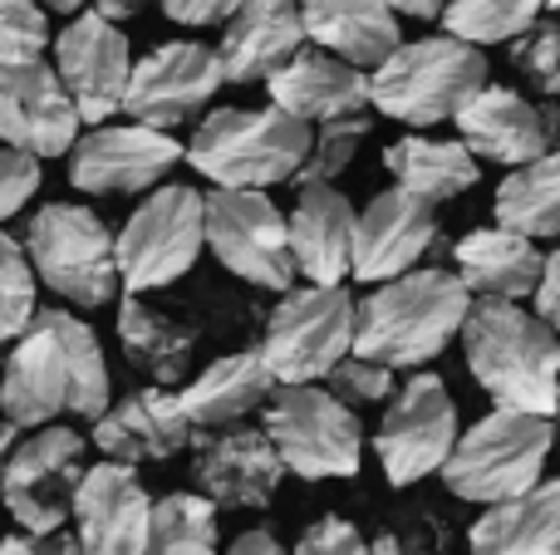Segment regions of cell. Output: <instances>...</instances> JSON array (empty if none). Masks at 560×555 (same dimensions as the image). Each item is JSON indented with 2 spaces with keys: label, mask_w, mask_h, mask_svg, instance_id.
Instances as JSON below:
<instances>
[{
  "label": "cell",
  "mask_w": 560,
  "mask_h": 555,
  "mask_svg": "<svg viewBox=\"0 0 560 555\" xmlns=\"http://www.w3.org/2000/svg\"><path fill=\"white\" fill-rule=\"evenodd\" d=\"M108 393L114 383L98 334L69 310H39L0 369V413L15 428H55L59 413L98 423L114 409Z\"/></svg>",
  "instance_id": "cell-1"
},
{
  "label": "cell",
  "mask_w": 560,
  "mask_h": 555,
  "mask_svg": "<svg viewBox=\"0 0 560 555\" xmlns=\"http://www.w3.org/2000/svg\"><path fill=\"white\" fill-rule=\"evenodd\" d=\"M472 305V291L457 281V271H408L359 300L354 354L384 369H423L463 334Z\"/></svg>",
  "instance_id": "cell-2"
},
{
  "label": "cell",
  "mask_w": 560,
  "mask_h": 555,
  "mask_svg": "<svg viewBox=\"0 0 560 555\" xmlns=\"http://www.w3.org/2000/svg\"><path fill=\"white\" fill-rule=\"evenodd\" d=\"M472 379L497 409L556 418L560 413V334L512 300H477L463 324Z\"/></svg>",
  "instance_id": "cell-3"
},
{
  "label": "cell",
  "mask_w": 560,
  "mask_h": 555,
  "mask_svg": "<svg viewBox=\"0 0 560 555\" xmlns=\"http://www.w3.org/2000/svg\"><path fill=\"white\" fill-rule=\"evenodd\" d=\"M315 133L285 108H212L187 143V163L217 187L266 192L276 182H295Z\"/></svg>",
  "instance_id": "cell-4"
},
{
  "label": "cell",
  "mask_w": 560,
  "mask_h": 555,
  "mask_svg": "<svg viewBox=\"0 0 560 555\" xmlns=\"http://www.w3.org/2000/svg\"><path fill=\"white\" fill-rule=\"evenodd\" d=\"M556 448V423L536 413L492 409L457 438L453 458L443 468V482L453 497L477 507H502L541 487L546 458Z\"/></svg>",
  "instance_id": "cell-5"
},
{
  "label": "cell",
  "mask_w": 560,
  "mask_h": 555,
  "mask_svg": "<svg viewBox=\"0 0 560 555\" xmlns=\"http://www.w3.org/2000/svg\"><path fill=\"white\" fill-rule=\"evenodd\" d=\"M374 108L408 128L447 123L487 88V55L457 35H428L404 45L374 74Z\"/></svg>",
  "instance_id": "cell-6"
},
{
  "label": "cell",
  "mask_w": 560,
  "mask_h": 555,
  "mask_svg": "<svg viewBox=\"0 0 560 555\" xmlns=\"http://www.w3.org/2000/svg\"><path fill=\"white\" fill-rule=\"evenodd\" d=\"M25 251L39 285H49L59 300L79 305V310H98V305H108L124 291L118 236L108 232L94 206H74V202L39 206L25 226Z\"/></svg>",
  "instance_id": "cell-7"
},
{
  "label": "cell",
  "mask_w": 560,
  "mask_h": 555,
  "mask_svg": "<svg viewBox=\"0 0 560 555\" xmlns=\"http://www.w3.org/2000/svg\"><path fill=\"white\" fill-rule=\"evenodd\" d=\"M354 334L359 300H349L345 285H295L266 320L261 354L276 383H315L354 354Z\"/></svg>",
  "instance_id": "cell-8"
},
{
  "label": "cell",
  "mask_w": 560,
  "mask_h": 555,
  "mask_svg": "<svg viewBox=\"0 0 560 555\" xmlns=\"http://www.w3.org/2000/svg\"><path fill=\"white\" fill-rule=\"evenodd\" d=\"M261 428L276 442L280 462L305 482L354 477L364 462V423L349 403L315 383H280L266 403Z\"/></svg>",
  "instance_id": "cell-9"
},
{
  "label": "cell",
  "mask_w": 560,
  "mask_h": 555,
  "mask_svg": "<svg viewBox=\"0 0 560 555\" xmlns=\"http://www.w3.org/2000/svg\"><path fill=\"white\" fill-rule=\"evenodd\" d=\"M207 251V197L187 182H163L118 232V275L128 295L183 281Z\"/></svg>",
  "instance_id": "cell-10"
},
{
  "label": "cell",
  "mask_w": 560,
  "mask_h": 555,
  "mask_svg": "<svg viewBox=\"0 0 560 555\" xmlns=\"http://www.w3.org/2000/svg\"><path fill=\"white\" fill-rule=\"evenodd\" d=\"M89 438L74 428H39L15 448L0 482V501L30 536H55L74 517L79 487L89 477Z\"/></svg>",
  "instance_id": "cell-11"
},
{
  "label": "cell",
  "mask_w": 560,
  "mask_h": 555,
  "mask_svg": "<svg viewBox=\"0 0 560 555\" xmlns=\"http://www.w3.org/2000/svg\"><path fill=\"white\" fill-rule=\"evenodd\" d=\"M207 251L242 275L246 285L290 295L295 291V251H290V216L266 192H207Z\"/></svg>",
  "instance_id": "cell-12"
},
{
  "label": "cell",
  "mask_w": 560,
  "mask_h": 555,
  "mask_svg": "<svg viewBox=\"0 0 560 555\" xmlns=\"http://www.w3.org/2000/svg\"><path fill=\"white\" fill-rule=\"evenodd\" d=\"M457 403L438 374H413L398 383L394 403L384 409V423L374 433L378 468L394 487H413V482L433 477L447 468L457 448Z\"/></svg>",
  "instance_id": "cell-13"
},
{
  "label": "cell",
  "mask_w": 560,
  "mask_h": 555,
  "mask_svg": "<svg viewBox=\"0 0 560 555\" xmlns=\"http://www.w3.org/2000/svg\"><path fill=\"white\" fill-rule=\"evenodd\" d=\"M222 84H226V69L212 45L167 39V45L148 49L133 64V79H128V94H124V114H128V123L167 133V128L202 114Z\"/></svg>",
  "instance_id": "cell-14"
},
{
  "label": "cell",
  "mask_w": 560,
  "mask_h": 555,
  "mask_svg": "<svg viewBox=\"0 0 560 555\" xmlns=\"http://www.w3.org/2000/svg\"><path fill=\"white\" fill-rule=\"evenodd\" d=\"M183 157L187 147L173 133L143 123H104L89 128L69 153V182L89 197H138L158 192Z\"/></svg>",
  "instance_id": "cell-15"
},
{
  "label": "cell",
  "mask_w": 560,
  "mask_h": 555,
  "mask_svg": "<svg viewBox=\"0 0 560 555\" xmlns=\"http://www.w3.org/2000/svg\"><path fill=\"white\" fill-rule=\"evenodd\" d=\"M79 128L84 114L49 59L0 64V143L35 157H65L79 147Z\"/></svg>",
  "instance_id": "cell-16"
},
{
  "label": "cell",
  "mask_w": 560,
  "mask_h": 555,
  "mask_svg": "<svg viewBox=\"0 0 560 555\" xmlns=\"http://www.w3.org/2000/svg\"><path fill=\"white\" fill-rule=\"evenodd\" d=\"M138 59L128 55V35L104 20L98 10L69 15V25L55 35V69L65 88L74 94L84 123L104 128L114 114H124V94Z\"/></svg>",
  "instance_id": "cell-17"
},
{
  "label": "cell",
  "mask_w": 560,
  "mask_h": 555,
  "mask_svg": "<svg viewBox=\"0 0 560 555\" xmlns=\"http://www.w3.org/2000/svg\"><path fill=\"white\" fill-rule=\"evenodd\" d=\"M457 133L472 147V157L502 167H532L546 153H560V98L532 104L516 88L487 84L472 104L457 114Z\"/></svg>",
  "instance_id": "cell-18"
},
{
  "label": "cell",
  "mask_w": 560,
  "mask_h": 555,
  "mask_svg": "<svg viewBox=\"0 0 560 555\" xmlns=\"http://www.w3.org/2000/svg\"><path fill=\"white\" fill-rule=\"evenodd\" d=\"M276 442L266 428H217L192 438V477L202 497H212L226 511H261L271 507L285 477Z\"/></svg>",
  "instance_id": "cell-19"
},
{
  "label": "cell",
  "mask_w": 560,
  "mask_h": 555,
  "mask_svg": "<svg viewBox=\"0 0 560 555\" xmlns=\"http://www.w3.org/2000/svg\"><path fill=\"white\" fill-rule=\"evenodd\" d=\"M438 246V212L418 202L404 187H384L369 197L359 212V236H354V281L388 285L398 275L418 271L428 251Z\"/></svg>",
  "instance_id": "cell-20"
},
{
  "label": "cell",
  "mask_w": 560,
  "mask_h": 555,
  "mask_svg": "<svg viewBox=\"0 0 560 555\" xmlns=\"http://www.w3.org/2000/svg\"><path fill=\"white\" fill-rule=\"evenodd\" d=\"M153 507L143 482L128 462H98L89 468L74 501V536L84 555H143Z\"/></svg>",
  "instance_id": "cell-21"
},
{
  "label": "cell",
  "mask_w": 560,
  "mask_h": 555,
  "mask_svg": "<svg viewBox=\"0 0 560 555\" xmlns=\"http://www.w3.org/2000/svg\"><path fill=\"white\" fill-rule=\"evenodd\" d=\"M197 438L192 418L183 413V399L167 389H138L128 399H118L104 418L94 423L89 442L104 452V462H167Z\"/></svg>",
  "instance_id": "cell-22"
},
{
  "label": "cell",
  "mask_w": 560,
  "mask_h": 555,
  "mask_svg": "<svg viewBox=\"0 0 560 555\" xmlns=\"http://www.w3.org/2000/svg\"><path fill=\"white\" fill-rule=\"evenodd\" d=\"M300 0H246L222 25V69L232 84H271L280 69L305 49Z\"/></svg>",
  "instance_id": "cell-23"
},
{
  "label": "cell",
  "mask_w": 560,
  "mask_h": 555,
  "mask_svg": "<svg viewBox=\"0 0 560 555\" xmlns=\"http://www.w3.org/2000/svg\"><path fill=\"white\" fill-rule=\"evenodd\" d=\"M266 88H271V104L300 123H335V118L374 108V79L329 49H300Z\"/></svg>",
  "instance_id": "cell-24"
},
{
  "label": "cell",
  "mask_w": 560,
  "mask_h": 555,
  "mask_svg": "<svg viewBox=\"0 0 560 555\" xmlns=\"http://www.w3.org/2000/svg\"><path fill=\"white\" fill-rule=\"evenodd\" d=\"M359 212L339 187H300L290 206V251L305 285H345L354 275Z\"/></svg>",
  "instance_id": "cell-25"
},
{
  "label": "cell",
  "mask_w": 560,
  "mask_h": 555,
  "mask_svg": "<svg viewBox=\"0 0 560 555\" xmlns=\"http://www.w3.org/2000/svg\"><path fill=\"white\" fill-rule=\"evenodd\" d=\"M453 271L472 291V300H536L546 275V256L532 236H516L506 226H477L453 246Z\"/></svg>",
  "instance_id": "cell-26"
},
{
  "label": "cell",
  "mask_w": 560,
  "mask_h": 555,
  "mask_svg": "<svg viewBox=\"0 0 560 555\" xmlns=\"http://www.w3.org/2000/svg\"><path fill=\"white\" fill-rule=\"evenodd\" d=\"M300 15H305L310 45L329 49L364 74H374L404 49L398 10L388 0H300Z\"/></svg>",
  "instance_id": "cell-27"
},
{
  "label": "cell",
  "mask_w": 560,
  "mask_h": 555,
  "mask_svg": "<svg viewBox=\"0 0 560 555\" xmlns=\"http://www.w3.org/2000/svg\"><path fill=\"white\" fill-rule=\"evenodd\" d=\"M276 389L280 383H276L271 364H266V354L242 350V354H222L217 364H207L177 399H183V413L192 418L197 433H217V428H242V418L266 409Z\"/></svg>",
  "instance_id": "cell-28"
},
{
  "label": "cell",
  "mask_w": 560,
  "mask_h": 555,
  "mask_svg": "<svg viewBox=\"0 0 560 555\" xmlns=\"http://www.w3.org/2000/svg\"><path fill=\"white\" fill-rule=\"evenodd\" d=\"M118 344H124L133 369H143L158 389H173L187 379V364L197 354V330L163 305H148L143 295H124L118 300Z\"/></svg>",
  "instance_id": "cell-29"
},
{
  "label": "cell",
  "mask_w": 560,
  "mask_h": 555,
  "mask_svg": "<svg viewBox=\"0 0 560 555\" xmlns=\"http://www.w3.org/2000/svg\"><path fill=\"white\" fill-rule=\"evenodd\" d=\"M472 555H560V477L502 507H487L467 531Z\"/></svg>",
  "instance_id": "cell-30"
},
{
  "label": "cell",
  "mask_w": 560,
  "mask_h": 555,
  "mask_svg": "<svg viewBox=\"0 0 560 555\" xmlns=\"http://www.w3.org/2000/svg\"><path fill=\"white\" fill-rule=\"evenodd\" d=\"M384 167L394 173V187L413 192L418 202L438 206V202H453L463 197L467 187H477L482 167H477L472 147L463 138H398V143L384 147Z\"/></svg>",
  "instance_id": "cell-31"
},
{
  "label": "cell",
  "mask_w": 560,
  "mask_h": 555,
  "mask_svg": "<svg viewBox=\"0 0 560 555\" xmlns=\"http://www.w3.org/2000/svg\"><path fill=\"white\" fill-rule=\"evenodd\" d=\"M497 226L516 236L560 241V153H546L541 163L516 167L497 187Z\"/></svg>",
  "instance_id": "cell-32"
},
{
  "label": "cell",
  "mask_w": 560,
  "mask_h": 555,
  "mask_svg": "<svg viewBox=\"0 0 560 555\" xmlns=\"http://www.w3.org/2000/svg\"><path fill=\"white\" fill-rule=\"evenodd\" d=\"M143 555H217V501L202 492H173L153 507Z\"/></svg>",
  "instance_id": "cell-33"
},
{
  "label": "cell",
  "mask_w": 560,
  "mask_h": 555,
  "mask_svg": "<svg viewBox=\"0 0 560 555\" xmlns=\"http://www.w3.org/2000/svg\"><path fill=\"white\" fill-rule=\"evenodd\" d=\"M551 0H453L443 15L447 35L467 45H516L526 29L541 25V10Z\"/></svg>",
  "instance_id": "cell-34"
},
{
  "label": "cell",
  "mask_w": 560,
  "mask_h": 555,
  "mask_svg": "<svg viewBox=\"0 0 560 555\" xmlns=\"http://www.w3.org/2000/svg\"><path fill=\"white\" fill-rule=\"evenodd\" d=\"M35 265H30V251L15 241L10 232H0V344H15L30 334L39 305H35Z\"/></svg>",
  "instance_id": "cell-35"
},
{
  "label": "cell",
  "mask_w": 560,
  "mask_h": 555,
  "mask_svg": "<svg viewBox=\"0 0 560 555\" xmlns=\"http://www.w3.org/2000/svg\"><path fill=\"white\" fill-rule=\"evenodd\" d=\"M369 114H354V118H335V123H319L315 128V147H310L305 167L295 177V192L300 187H335V177L354 163V153L364 147L369 138Z\"/></svg>",
  "instance_id": "cell-36"
},
{
  "label": "cell",
  "mask_w": 560,
  "mask_h": 555,
  "mask_svg": "<svg viewBox=\"0 0 560 555\" xmlns=\"http://www.w3.org/2000/svg\"><path fill=\"white\" fill-rule=\"evenodd\" d=\"M55 45L49 35V10L39 0H0V64H25L45 59Z\"/></svg>",
  "instance_id": "cell-37"
},
{
  "label": "cell",
  "mask_w": 560,
  "mask_h": 555,
  "mask_svg": "<svg viewBox=\"0 0 560 555\" xmlns=\"http://www.w3.org/2000/svg\"><path fill=\"white\" fill-rule=\"evenodd\" d=\"M512 64L532 88H541L546 98H560V25L556 20H541L536 29H526L516 39Z\"/></svg>",
  "instance_id": "cell-38"
},
{
  "label": "cell",
  "mask_w": 560,
  "mask_h": 555,
  "mask_svg": "<svg viewBox=\"0 0 560 555\" xmlns=\"http://www.w3.org/2000/svg\"><path fill=\"white\" fill-rule=\"evenodd\" d=\"M325 389L335 393L339 403H349V409H364V403H394L398 383H394V369H384V364H374V359H359V354H349V359L325 379Z\"/></svg>",
  "instance_id": "cell-39"
},
{
  "label": "cell",
  "mask_w": 560,
  "mask_h": 555,
  "mask_svg": "<svg viewBox=\"0 0 560 555\" xmlns=\"http://www.w3.org/2000/svg\"><path fill=\"white\" fill-rule=\"evenodd\" d=\"M39 157L20 153V147H0V222L20 216L30 206V197L39 192Z\"/></svg>",
  "instance_id": "cell-40"
},
{
  "label": "cell",
  "mask_w": 560,
  "mask_h": 555,
  "mask_svg": "<svg viewBox=\"0 0 560 555\" xmlns=\"http://www.w3.org/2000/svg\"><path fill=\"white\" fill-rule=\"evenodd\" d=\"M290 555H369V541L359 536L354 521L319 517L315 527H310L305 536L295 541V551H290Z\"/></svg>",
  "instance_id": "cell-41"
},
{
  "label": "cell",
  "mask_w": 560,
  "mask_h": 555,
  "mask_svg": "<svg viewBox=\"0 0 560 555\" xmlns=\"http://www.w3.org/2000/svg\"><path fill=\"white\" fill-rule=\"evenodd\" d=\"M246 0H163V15L173 20V25H226V20L242 10Z\"/></svg>",
  "instance_id": "cell-42"
},
{
  "label": "cell",
  "mask_w": 560,
  "mask_h": 555,
  "mask_svg": "<svg viewBox=\"0 0 560 555\" xmlns=\"http://www.w3.org/2000/svg\"><path fill=\"white\" fill-rule=\"evenodd\" d=\"M0 555H84L74 531H55V536H30V531H20V536H0Z\"/></svg>",
  "instance_id": "cell-43"
},
{
  "label": "cell",
  "mask_w": 560,
  "mask_h": 555,
  "mask_svg": "<svg viewBox=\"0 0 560 555\" xmlns=\"http://www.w3.org/2000/svg\"><path fill=\"white\" fill-rule=\"evenodd\" d=\"M536 315L560 334V246L546 256V275H541V291H536Z\"/></svg>",
  "instance_id": "cell-44"
},
{
  "label": "cell",
  "mask_w": 560,
  "mask_h": 555,
  "mask_svg": "<svg viewBox=\"0 0 560 555\" xmlns=\"http://www.w3.org/2000/svg\"><path fill=\"white\" fill-rule=\"evenodd\" d=\"M369 555H433V546L423 541V531H408V527H388L369 541Z\"/></svg>",
  "instance_id": "cell-45"
},
{
  "label": "cell",
  "mask_w": 560,
  "mask_h": 555,
  "mask_svg": "<svg viewBox=\"0 0 560 555\" xmlns=\"http://www.w3.org/2000/svg\"><path fill=\"white\" fill-rule=\"evenodd\" d=\"M226 555H290L280 541L271 536V531H242V536L232 541V551Z\"/></svg>",
  "instance_id": "cell-46"
},
{
  "label": "cell",
  "mask_w": 560,
  "mask_h": 555,
  "mask_svg": "<svg viewBox=\"0 0 560 555\" xmlns=\"http://www.w3.org/2000/svg\"><path fill=\"white\" fill-rule=\"evenodd\" d=\"M398 15H413V20H443L453 0H388Z\"/></svg>",
  "instance_id": "cell-47"
},
{
  "label": "cell",
  "mask_w": 560,
  "mask_h": 555,
  "mask_svg": "<svg viewBox=\"0 0 560 555\" xmlns=\"http://www.w3.org/2000/svg\"><path fill=\"white\" fill-rule=\"evenodd\" d=\"M94 10L118 25V20H133L138 10H148V0H94Z\"/></svg>",
  "instance_id": "cell-48"
},
{
  "label": "cell",
  "mask_w": 560,
  "mask_h": 555,
  "mask_svg": "<svg viewBox=\"0 0 560 555\" xmlns=\"http://www.w3.org/2000/svg\"><path fill=\"white\" fill-rule=\"evenodd\" d=\"M15 448H20V428L10 418H0V482H5V468H10V458H15Z\"/></svg>",
  "instance_id": "cell-49"
},
{
  "label": "cell",
  "mask_w": 560,
  "mask_h": 555,
  "mask_svg": "<svg viewBox=\"0 0 560 555\" xmlns=\"http://www.w3.org/2000/svg\"><path fill=\"white\" fill-rule=\"evenodd\" d=\"M39 5H45V10H65V15H69V10H79V15H84L89 0H39Z\"/></svg>",
  "instance_id": "cell-50"
},
{
  "label": "cell",
  "mask_w": 560,
  "mask_h": 555,
  "mask_svg": "<svg viewBox=\"0 0 560 555\" xmlns=\"http://www.w3.org/2000/svg\"><path fill=\"white\" fill-rule=\"evenodd\" d=\"M556 442H560V413H556Z\"/></svg>",
  "instance_id": "cell-51"
},
{
  "label": "cell",
  "mask_w": 560,
  "mask_h": 555,
  "mask_svg": "<svg viewBox=\"0 0 560 555\" xmlns=\"http://www.w3.org/2000/svg\"><path fill=\"white\" fill-rule=\"evenodd\" d=\"M551 5H556V10H560V0H551Z\"/></svg>",
  "instance_id": "cell-52"
}]
</instances>
